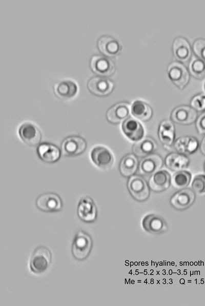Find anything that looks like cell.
<instances>
[{
    "label": "cell",
    "instance_id": "1",
    "mask_svg": "<svg viewBox=\"0 0 205 306\" xmlns=\"http://www.w3.org/2000/svg\"><path fill=\"white\" fill-rule=\"evenodd\" d=\"M92 247L91 236L85 231L79 230L75 234L72 242V256L76 260H85L90 254Z\"/></svg>",
    "mask_w": 205,
    "mask_h": 306
},
{
    "label": "cell",
    "instance_id": "2",
    "mask_svg": "<svg viewBox=\"0 0 205 306\" xmlns=\"http://www.w3.org/2000/svg\"><path fill=\"white\" fill-rule=\"evenodd\" d=\"M52 262L50 250L45 246H39L33 251L30 259L29 266L31 271L35 274L45 272Z\"/></svg>",
    "mask_w": 205,
    "mask_h": 306
},
{
    "label": "cell",
    "instance_id": "3",
    "mask_svg": "<svg viewBox=\"0 0 205 306\" xmlns=\"http://www.w3.org/2000/svg\"><path fill=\"white\" fill-rule=\"evenodd\" d=\"M87 148V140L83 137L77 135L67 136L63 140L60 145L61 153L67 157L80 155L84 153Z\"/></svg>",
    "mask_w": 205,
    "mask_h": 306
},
{
    "label": "cell",
    "instance_id": "4",
    "mask_svg": "<svg viewBox=\"0 0 205 306\" xmlns=\"http://www.w3.org/2000/svg\"><path fill=\"white\" fill-rule=\"evenodd\" d=\"M90 158L92 162L102 170L110 169L114 162L112 152L108 148L101 145H97L92 148Z\"/></svg>",
    "mask_w": 205,
    "mask_h": 306
},
{
    "label": "cell",
    "instance_id": "5",
    "mask_svg": "<svg viewBox=\"0 0 205 306\" xmlns=\"http://www.w3.org/2000/svg\"><path fill=\"white\" fill-rule=\"evenodd\" d=\"M127 188L132 198L138 202L147 200L150 194V187L144 178L139 175L130 177Z\"/></svg>",
    "mask_w": 205,
    "mask_h": 306
},
{
    "label": "cell",
    "instance_id": "6",
    "mask_svg": "<svg viewBox=\"0 0 205 306\" xmlns=\"http://www.w3.org/2000/svg\"><path fill=\"white\" fill-rule=\"evenodd\" d=\"M63 201L57 194L52 192L44 193L39 195L35 201L36 208L44 212H56L63 208Z\"/></svg>",
    "mask_w": 205,
    "mask_h": 306
},
{
    "label": "cell",
    "instance_id": "7",
    "mask_svg": "<svg viewBox=\"0 0 205 306\" xmlns=\"http://www.w3.org/2000/svg\"><path fill=\"white\" fill-rule=\"evenodd\" d=\"M18 134L22 141L29 146L35 147L41 143V131L37 126L31 122L23 123L18 128Z\"/></svg>",
    "mask_w": 205,
    "mask_h": 306
},
{
    "label": "cell",
    "instance_id": "8",
    "mask_svg": "<svg viewBox=\"0 0 205 306\" xmlns=\"http://www.w3.org/2000/svg\"><path fill=\"white\" fill-rule=\"evenodd\" d=\"M90 67L95 74L105 77L112 75L116 69L115 65L111 59L98 55L92 57Z\"/></svg>",
    "mask_w": 205,
    "mask_h": 306
},
{
    "label": "cell",
    "instance_id": "9",
    "mask_svg": "<svg viewBox=\"0 0 205 306\" xmlns=\"http://www.w3.org/2000/svg\"><path fill=\"white\" fill-rule=\"evenodd\" d=\"M77 213L78 218L85 223H92L96 220L97 209L90 197L85 196L80 198L77 206Z\"/></svg>",
    "mask_w": 205,
    "mask_h": 306
},
{
    "label": "cell",
    "instance_id": "10",
    "mask_svg": "<svg viewBox=\"0 0 205 306\" xmlns=\"http://www.w3.org/2000/svg\"><path fill=\"white\" fill-rule=\"evenodd\" d=\"M114 86L112 80L99 76L91 77L87 83L89 91L93 95L100 97L109 95L112 92Z\"/></svg>",
    "mask_w": 205,
    "mask_h": 306
},
{
    "label": "cell",
    "instance_id": "11",
    "mask_svg": "<svg viewBox=\"0 0 205 306\" xmlns=\"http://www.w3.org/2000/svg\"><path fill=\"white\" fill-rule=\"evenodd\" d=\"M196 199L195 192L190 188H183L174 193L170 202L176 210L182 211L190 207Z\"/></svg>",
    "mask_w": 205,
    "mask_h": 306
},
{
    "label": "cell",
    "instance_id": "12",
    "mask_svg": "<svg viewBox=\"0 0 205 306\" xmlns=\"http://www.w3.org/2000/svg\"><path fill=\"white\" fill-rule=\"evenodd\" d=\"M169 77L180 89H182L189 81L190 75L187 68L178 62L171 63L168 67Z\"/></svg>",
    "mask_w": 205,
    "mask_h": 306
},
{
    "label": "cell",
    "instance_id": "13",
    "mask_svg": "<svg viewBox=\"0 0 205 306\" xmlns=\"http://www.w3.org/2000/svg\"><path fill=\"white\" fill-rule=\"evenodd\" d=\"M121 128L124 134L132 141L136 142L144 137L145 131L144 127L134 118L129 117L124 120Z\"/></svg>",
    "mask_w": 205,
    "mask_h": 306
},
{
    "label": "cell",
    "instance_id": "14",
    "mask_svg": "<svg viewBox=\"0 0 205 306\" xmlns=\"http://www.w3.org/2000/svg\"><path fill=\"white\" fill-rule=\"evenodd\" d=\"M36 153L42 161L48 164L57 162L62 154L60 149L56 145L48 142L40 143L37 146Z\"/></svg>",
    "mask_w": 205,
    "mask_h": 306
},
{
    "label": "cell",
    "instance_id": "15",
    "mask_svg": "<svg viewBox=\"0 0 205 306\" xmlns=\"http://www.w3.org/2000/svg\"><path fill=\"white\" fill-rule=\"evenodd\" d=\"M141 225L146 232L154 234L163 233L168 229L165 220L155 214H149L145 216L142 219Z\"/></svg>",
    "mask_w": 205,
    "mask_h": 306
},
{
    "label": "cell",
    "instance_id": "16",
    "mask_svg": "<svg viewBox=\"0 0 205 306\" xmlns=\"http://www.w3.org/2000/svg\"><path fill=\"white\" fill-rule=\"evenodd\" d=\"M197 118L196 110L188 106H180L175 108L171 114V120L181 125H191Z\"/></svg>",
    "mask_w": 205,
    "mask_h": 306
},
{
    "label": "cell",
    "instance_id": "17",
    "mask_svg": "<svg viewBox=\"0 0 205 306\" xmlns=\"http://www.w3.org/2000/svg\"><path fill=\"white\" fill-rule=\"evenodd\" d=\"M163 160L157 154H152L144 157L138 165L139 173L141 175L148 176L152 175L162 167Z\"/></svg>",
    "mask_w": 205,
    "mask_h": 306
},
{
    "label": "cell",
    "instance_id": "18",
    "mask_svg": "<svg viewBox=\"0 0 205 306\" xmlns=\"http://www.w3.org/2000/svg\"><path fill=\"white\" fill-rule=\"evenodd\" d=\"M130 112L131 107L128 103H118L108 110L106 113V119L112 124H118L129 118Z\"/></svg>",
    "mask_w": 205,
    "mask_h": 306
},
{
    "label": "cell",
    "instance_id": "19",
    "mask_svg": "<svg viewBox=\"0 0 205 306\" xmlns=\"http://www.w3.org/2000/svg\"><path fill=\"white\" fill-rule=\"evenodd\" d=\"M97 46L102 54L109 57L116 56L122 49L121 45L116 39L108 35L101 36L98 39Z\"/></svg>",
    "mask_w": 205,
    "mask_h": 306
},
{
    "label": "cell",
    "instance_id": "20",
    "mask_svg": "<svg viewBox=\"0 0 205 306\" xmlns=\"http://www.w3.org/2000/svg\"><path fill=\"white\" fill-rule=\"evenodd\" d=\"M171 183L170 173L166 170H159L151 175L148 185L151 190L161 192L167 190Z\"/></svg>",
    "mask_w": 205,
    "mask_h": 306
},
{
    "label": "cell",
    "instance_id": "21",
    "mask_svg": "<svg viewBox=\"0 0 205 306\" xmlns=\"http://www.w3.org/2000/svg\"><path fill=\"white\" fill-rule=\"evenodd\" d=\"M55 95L62 100H69L77 94L78 88L76 84L71 80H63L54 86Z\"/></svg>",
    "mask_w": 205,
    "mask_h": 306
},
{
    "label": "cell",
    "instance_id": "22",
    "mask_svg": "<svg viewBox=\"0 0 205 306\" xmlns=\"http://www.w3.org/2000/svg\"><path fill=\"white\" fill-rule=\"evenodd\" d=\"M158 135L162 144L166 148H170L175 138V129L173 123L168 119L162 120L158 127Z\"/></svg>",
    "mask_w": 205,
    "mask_h": 306
},
{
    "label": "cell",
    "instance_id": "23",
    "mask_svg": "<svg viewBox=\"0 0 205 306\" xmlns=\"http://www.w3.org/2000/svg\"><path fill=\"white\" fill-rule=\"evenodd\" d=\"M158 148L157 143L150 137H146L136 142L132 146L133 154L139 157H145L155 152Z\"/></svg>",
    "mask_w": 205,
    "mask_h": 306
},
{
    "label": "cell",
    "instance_id": "24",
    "mask_svg": "<svg viewBox=\"0 0 205 306\" xmlns=\"http://www.w3.org/2000/svg\"><path fill=\"white\" fill-rule=\"evenodd\" d=\"M199 146L198 139L192 136L180 137L174 143V147L177 152L184 155L194 153Z\"/></svg>",
    "mask_w": 205,
    "mask_h": 306
},
{
    "label": "cell",
    "instance_id": "25",
    "mask_svg": "<svg viewBox=\"0 0 205 306\" xmlns=\"http://www.w3.org/2000/svg\"><path fill=\"white\" fill-rule=\"evenodd\" d=\"M190 162V159L186 155L178 152H172L165 158V165L167 167L172 171L176 172L187 168Z\"/></svg>",
    "mask_w": 205,
    "mask_h": 306
},
{
    "label": "cell",
    "instance_id": "26",
    "mask_svg": "<svg viewBox=\"0 0 205 306\" xmlns=\"http://www.w3.org/2000/svg\"><path fill=\"white\" fill-rule=\"evenodd\" d=\"M173 51L175 57L183 63L188 62L191 56L190 46L187 39L182 37H178L174 40Z\"/></svg>",
    "mask_w": 205,
    "mask_h": 306
},
{
    "label": "cell",
    "instance_id": "27",
    "mask_svg": "<svg viewBox=\"0 0 205 306\" xmlns=\"http://www.w3.org/2000/svg\"><path fill=\"white\" fill-rule=\"evenodd\" d=\"M131 113L137 119L142 121H147L152 117L153 110L148 103L141 100L137 99L131 105Z\"/></svg>",
    "mask_w": 205,
    "mask_h": 306
},
{
    "label": "cell",
    "instance_id": "28",
    "mask_svg": "<svg viewBox=\"0 0 205 306\" xmlns=\"http://www.w3.org/2000/svg\"><path fill=\"white\" fill-rule=\"evenodd\" d=\"M134 154H128L121 159L119 164V170L121 175L125 177L132 176L138 167V161Z\"/></svg>",
    "mask_w": 205,
    "mask_h": 306
},
{
    "label": "cell",
    "instance_id": "29",
    "mask_svg": "<svg viewBox=\"0 0 205 306\" xmlns=\"http://www.w3.org/2000/svg\"><path fill=\"white\" fill-rule=\"evenodd\" d=\"M192 174L187 170L177 171L171 177V183L173 187L177 189H182L188 187L191 180Z\"/></svg>",
    "mask_w": 205,
    "mask_h": 306
},
{
    "label": "cell",
    "instance_id": "30",
    "mask_svg": "<svg viewBox=\"0 0 205 306\" xmlns=\"http://www.w3.org/2000/svg\"><path fill=\"white\" fill-rule=\"evenodd\" d=\"M191 74L195 78L202 79L205 78V62L199 58L194 57L189 65Z\"/></svg>",
    "mask_w": 205,
    "mask_h": 306
},
{
    "label": "cell",
    "instance_id": "31",
    "mask_svg": "<svg viewBox=\"0 0 205 306\" xmlns=\"http://www.w3.org/2000/svg\"><path fill=\"white\" fill-rule=\"evenodd\" d=\"M192 190L197 193H205V174H199L195 175L192 181Z\"/></svg>",
    "mask_w": 205,
    "mask_h": 306
},
{
    "label": "cell",
    "instance_id": "32",
    "mask_svg": "<svg viewBox=\"0 0 205 306\" xmlns=\"http://www.w3.org/2000/svg\"><path fill=\"white\" fill-rule=\"evenodd\" d=\"M193 49L198 57L205 62V39H196L193 44Z\"/></svg>",
    "mask_w": 205,
    "mask_h": 306
},
{
    "label": "cell",
    "instance_id": "33",
    "mask_svg": "<svg viewBox=\"0 0 205 306\" xmlns=\"http://www.w3.org/2000/svg\"><path fill=\"white\" fill-rule=\"evenodd\" d=\"M191 105L195 110L205 111V94L201 93L195 96L192 99Z\"/></svg>",
    "mask_w": 205,
    "mask_h": 306
},
{
    "label": "cell",
    "instance_id": "34",
    "mask_svg": "<svg viewBox=\"0 0 205 306\" xmlns=\"http://www.w3.org/2000/svg\"><path fill=\"white\" fill-rule=\"evenodd\" d=\"M196 128L199 134H205V111L197 117Z\"/></svg>",
    "mask_w": 205,
    "mask_h": 306
},
{
    "label": "cell",
    "instance_id": "35",
    "mask_svg": "<svg viewBox=\"0 0 205 306\" xmlns=\"http://www.w3.org/2000/svg\"><path fill=\"white\" fill-rule=\"evenodd\" d=\"M199 148L201 153L205 156V135L200 144Z\"/></svg>",
    "mask_w": 205,
    "mask_h": 306
},
{
    "label": "cell",
    "instance_id": "36",
    "mask_svg": "<svg viewBox=\"0 0 205 306\" xmlns=\"http://www.w3.org/2000/svg\"><path fill=\"white\" fill-rule=\"evenodd\" d=\"M203 169H204V171L205 172V161H204V164H203Z\"/></svg>",
    "mask_w": 205,
    "mask_h": 306
},
{
    "label": "cell",
    "instance_id": "37",
    "mask_svg": "<svg viewBox=\"0 0 205 306\" xmlns=\"http://www.w3.org/2000/svg\"><path fill=\"white\" fill-rule=\"evenodd\" d=\"M203 88H204V90L205 91V81L204 83Z\"/></svg>",
    "mask_w": 205,
    "mask_h": 306
}]
</instances>
